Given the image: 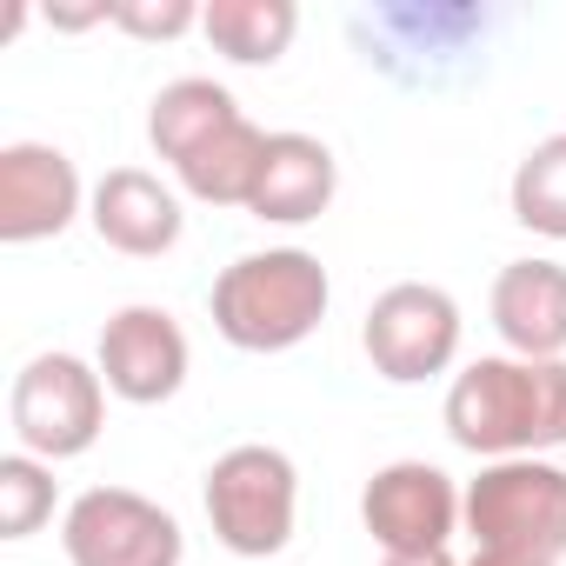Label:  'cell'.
Listing matches in <instances>:
<instances>
[{"mask_svg":"<svg viewBox=\"0 0 566 566\" xmlns=\"http://www.w3.org/2000/svg\"><path fill=\"white\" fill-rule=\"evenodd\" d=\"M447 433L480 460H539L566 440V360H473L447 387Z\"/></svg>","mask_w":566,"mask_h":566,"instance_id":"obj_1","label":"cell"},{"mask_svg":"<svg viewBox=\"0 0 566 566\" xmlns=\"http://www.w3.org/2000/svg\"><path fill=\"white\" fill-rule=\"evenodd\" d=\"M327 266L307 247H266L213 280V327L240 354H287L327 321Z\"/></svg>","mask_w":566,"mask_h":566,"instance_id":"obj_2","label":"cell"},{"mask_svg":"<svg viewBox=\"0 0 566 566\" xmlns=\"http://www.w3.org/2000/svg\"><path fill=\"white\" fill-rule=\"evenodd\" d=\"M460 520L473 546L520 559H566V473L553 460H486L460 493Z\"/></svg>","mask_w":566,"mask_h":566,"instance_id":"obj_3","label":"cell"},{"mask_svg":"<svg viewBox=\"0 0 566 566\" xmlns=\"http://www.w3.org/2000/svg\"><path fill=\"white\" fill-rule=\"evenodd\" d=\"M294 513H301V473L280 447L247 440L207 467V520L227 553L273 559L294 539Z\"/></svg>","mask_w":566,"mask_h":566,"instance_id":"obj_4","label":"cell"},{"mask_svg":"<svg viewBox=\"0 0 566 566\" xmlns=\"http://www.w3.org/2000/svg\"><path fill=\"white\" fill-rule=\"evenodd\" d=\"M8 420H14L21 453H34V460H74V453H87L101 440L107 380H101V367H87L74 354H34L14 374Z\"/></svg>","mask_w":566,"mask_h":566,"instance_id":"obj_5","label":"cell"},{"mask_svg":"<svg viewBox=\"0 0 566 566\" xmlns=\"http://www.w3.org/2000/svg\"><path fill=\"white\" fill-rule=\"evenodd\" d=\"M360 347H367V360H374L380 380L420 387V380H433V374L453 367V354H460V307H453L447 287L400 280V287H387V294L367 307Z\"/></svg>","mask_w":566,"mask_h":566,"instance_id":"obj_6","label":"cell"},{"mask_svg":"<svg viewBox=\"0 0 566 566\" xmlns=\"http://www.w3.org/2000/svg\"><path fill=\"white\" fill-rule=\"evenodd\" d=\"M61 546L74 566H180L187 553L180 520L134 486H87L61 520Z\"/></svg>","mask_w":566,"mask_h":566,"instance_id":"obj_7","label":"cell"},{"mask_svg":"<svg viewBox=\"0 0 566 566\" xmlns=\"http://www.w3.org/2000/svg\"><path fill=\"white\" fill-rule=\"evenodd\" d=\"M360 520H367V533H374L387 553H400V559H413V553H447V539H453V526H460V486H453L433 460H394V467H380V473L367 480Z\"/></svg>","mask_w":566,"mask_h":566,"instance_id":"obj_8","label":"cell"},{"mask_svg":"<svg viewBox=\"0 0 566 566\" xmlns=\"http://www.w3.org/2000/svg\"><path fill=\"white\" fill-rule=\"evenodd\" d=\"M101 380L134 407H160L187 380V334L167 307H120L101 327Z\"/></svg>","mask_w":566,"mask_h":566,"instance_id":"obj_9","label":"cell"},{"mask_svg":"<svg viewBox=\"0 0 566 566\" xmlns=\"http://www.w3.org/2000/svg\"><path fill=\"white\" fill-rule=\"evenodd\" d=\"M81 213V174L61 147L48 140H14L0 147V240L28 247L67 233Z\"/></svg>","mask_w":566,"mask_h":566,"instance_id":"obj_10","label":"cell"},{"mask_svg":"<svg viewBox=\"0 0 566 566\" xmlns=\"http://www.w3.org/2000/svg\"><path fill=\"white\" fill-rule=\"evenodd\" d=\"M493 327L520 360H566V266L513 260L493 280Z\"/></svg>","mask_w":566,"mask_h":566,"instance_id":"obj_11","label":"cell"},{"mask_svg":"<svg viewBox=\"0 0 566 566\" xmlns=\"http://www.w3.org/2000/svg\"><path fill=\"white\" fill-rule=\"evenodd\" d=\"M87 220L94 233L114 247V253H134V260H154L180 240L187 213L174 200V187H160L147 167H107L94 200H87Z\"/></svg>","mask_w":566,"mask_h":566,"instance_id":"obj_12","label":"cell"},{"mask_svg":"<svg viewBox=\"0 0 566 566\" xmlns=\"http://www.w3.org/2000/svg\"><path fill=\"white\" fill-rule=\"evenodd\" d=\"M334 187H340V167H334L327 140H314V134H273L247 213L273 220V227H307V220H321L334 207Z\"/></svg>","mask_w":566,"mask_h":566,"instance_id":"obj_13","label":"cell"},{"mask_svg":"<svg viewBox=\"0 0 566 566\" xmlns=\"http://www.w3.org/2000/svg\"><path fill=\"white\" fill-rule=\"evenodd\" d=\"M240 120V107H233V94L220 87V81H200V74H187V81H167L160 94H154V107H147V140H154V154L160 160H187L193 147H207L220 127H233Z\"/></svg>","mask_w":566,"mask_h":566,"instance_id":"obj_14","label":"cell"},{"mask_svg":"<svg viewBox=\"0 0 566 566\" xmlns=\"http://www.w3.org/2000/svg\"><path fill=\"white\" fill-rule=\"evenodd\" d=\"M266 140H273V134H260V127L240 114V120L220 127L207 147H193L174 174H180V187H187L193 200H207V207H247V200H253V180H260V167H266Z\"/></svg>","mask_w":566,"mask_h":566,"instance_id":"obj_15","label":"cell"},{"mask_svg":"<svg viewBox=\"0 0 566 566\" xmlns=\"http://www.w3.org/2000/svg\"><path fill=\"white\" fill-rule=\"evenodd\" d=\"M200 34L240 67H273L301 34V8L294 0H213L200 14Z\"/></svg>","mask_w":566,"mask_h":566,"instance_id":"obj_16","label":"cell"},{"mask_svg":"<svg viewBox=\"0 0 566 566\" xmlns=\"http://www.w3.org/2000/svg\"><path fill=\"white\" fill-rule=\"evenodd\" d=\"M513 220L546 240H566V134H546L513 167Z\"/></svg>","mask_w":566,"mask_h":566,"instance_id":"obj_17","label":"cell"},{"mask_svg":"<svg viewBox=\"0 0 566 566\" xmlns=\"http://www.w3.org/2000/svg\"><path fill=\"white\" fill-rule=\"evenodd\" d=\"M54 513V473L34 453H8L0 460V539H28L41 533Z\"/></svg>","mask_w":566,"mask_h":566,"instance_id":"obj_18","label":"cell"},{"mask_svg":"<svg viewBox=\"0 0 566 566\" xmlns=\"http://www.w3.org/2000/svg\"><path fill=\"white\" fill-rule=\"evenodd\" d=\"M114 8V28L140 34V41H174L187 28H200L207 8H193V0H107Z\"/></svg>","mask_w":566,"mask_h":566,"instance_id":"obj_19","label":"cell"},{"mask_svg":"<svg viewBox=\"0 0 566 566\" xmlns=\"http://www.w3.org/2000/svg\"><path fill=\"white\" fill-rule=\"evenodd\" d=\"M467 566H546V559H520V553H486V546H473Z\"/></svg>","mask_w":566,"mask_h":566,"instance_id":"obj_20","label":"cell"},{"mask_svg":"<svg viewBox=\"0 0 566 566\" xmlns=\"http://www.w3.org/2000/svg\"><path fill=\"white\" fill-rule=\"evenodd\" d=\"M380 566H453V559H447V553H413V559H400V553H387Z\"/></svg>","mask_w":566,"mask_h":566,"instance_id":"obj_21","label":"cell"}]
</instances>
